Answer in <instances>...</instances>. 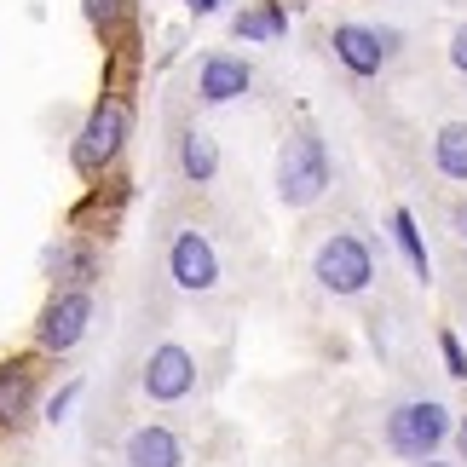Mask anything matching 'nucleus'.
Listing matches in <instances>:
<instances>
[{
	"label": "nucleus",
	"mask_w": 467,
	"mask_h": 467,
	"mask_svg": "<svg viewBox=\"0 0 467 467\" xmlns=\"http://www.w3.org/2000/svg\"><path fill=\"white\" fill-rule=\"evenodd\" d=\"M451 64H456L462 76H467V24H462V29L451 35Z\"/></svg>",
	"instance_id": "nucleus-19"
},
{
	"label": "nucleus",
	"mask_w": 467,
	"mask_h": 467,
	"mask_svg": "<svg viewBox=\"0 0 467 467\" xmlns=\"http://www.w3.org/2000/svg\"><path fill=\"white\" fill-rule=\"evenodd\" d=\"M29 399H35V369L29 364H6L0 369V421L17 427L29 416Z\"/></svg>",
	"instance_id": "nucleus-11"
},
{
	"label": "nucleus",
	"mask_w": 467,
	"mask_h": 467,
	"mask_svg": "<svg viewBox=\"0 0 467 467\" xmlns=\"http://www.w3.org/2000/svg\"><path fill=\"white\" fill-rule=\"evenodd\" d=\"M369 277H375V260H369V248L358 243V237H329L317 248V283L329 295H364L369 289Z\"/></svg>",
	"instance_id": "nucleus-3"
},
{
	"label": "nucleus",
	"mask_w": 467,
	"mask_h": 467,
	"mask_svg": "<svg viewBox=\"0 0 467 467\" xmlns=\"http://www.w3.org/2000/svg\"><path fill=\"white\" fill-rule=\"evenodd\" d=\"M168 265H173V283H179V289H191V295H202V289L220 283V260H213V248H208L202 231H179Z\"/></svg>",
	"instance_id": "nucleus-5"
},
{
	"label": "nucleus",
	"mask_w": 467,
	"mask_h": 467,
	"mask_svg": "<svg viewBox=\"0 0 467 467\" xmlns=\"http://www.w3.org/2000/svg\"><path fill=\"white\" fill-rule=\"evenodd\" d=\"M456 225H462V237H467V208H462V213H456Z\"/></svg>",
	"instance_id": "nucleus-21"
},
{
	"label": "nucleus",
	"mask_w": 467,
	"mask_h": 467,
	"mask_svg": "<svg viewBox=\"0 0 467 467\" xmlns=\"http://www.w3.org/2000/svg\"><path fill=\"white\" fill-rule=\"evenodd\" d=\"M439 352H444V369H451V375H456V381H467V352H462V340H456L451 329H444V335H439Z\"/></svg>",
	"instance_id": "nucleus-17"
},
{
	"label": "nucleus",
	"mask_w": 467,
	"mask_h": 467,
	"mask_svg": "<svg viewBox=\"0 0 467 467\" xmlns=\"http://www.w3.org/2000/svg\"><path fill=\"white\" fill-rule=\"evenodd\" d=\"M121 139H128V99L110 93V99H99L93 116H87L81 145H76V168H81V173H99L104 161L121 150Z\"/></svg>",
	"instance_id": "nucleus-4"
},
{
	"label": "nucleus",
	"mask_w": 467,
	"mask_h": 467,
	"mask_svg": "<svg viewBox=\"0 0 467 467\" xmlns=\"http://www.w3.org/2000/svg\"><path fill=\"white\" fill-rule=\"evenodd\" d=\"M421 467H444V462H421Z\"/></svg>",
	"instance_id": "nucleus-22"
},
{
	"label": "nucleus",
	"mask_w": 467,
	"mask_h": 467,
	"mask_svg": "<svg viewBox=\"0 0 467 467\" xmlns=\"http://www.w3.org/2000/svg\"><path fill=\"white\" fill-rule=\"evenodd\" d=\"M392 237H399L404 260H410V272H416L421 283L433 277V265H427V243H421V231H416V213H410V208H399V213H392Z\"/></svg>",
	"instance_id": "nucleus-15"
},
{
	"label": "nucleus",
	"mask_w": 467,
	"mask_h": 467,
	"mask_svg": "<svg viewBox=\"0 0 467 467\" xmlns=\"http://www.w3.org/2000/svg\"><path fill=\"white\" fill-rule=\"evenodd\" d=\"M323 185H329V150H323L317 133H295L289 145H283L277 156V191L289 208H306L323 196Z\"/></svg>",
	"instance_id": "nucleus-1"
},
{
	"label": "nucleus",
	"mask_w": 467,
	"mask_h": 467,
	"mask_svg": "<svg viewBox=\"0 0 467 467\" xmlns=\"http://www.w3.org/2000/svg\"><path fill=\"white\" fill-rule=\"evenodd\" d=\"M248 64L243 58H231V52H213V58H202V76H196V93H202L208 104H231V99H243L248 93Z\"/></svg>",
	"instance_id": "nucleus-9"
},
{
	"label": "nucleus",
	"mask_w": 467,
	"mask_h": 467,
	"mask_svg": "<svg viewBox=\"0 0 467 467\" xmlns=\"http://www.w3.org/2000/svg\"><path fill=\"white\" fill-rule=\"evenodd\" d=\"M179 462L185 456H179V439L168 427H139L128 439V467H179Z\"/></svg>",
	"instance_id": "nucleus-10"
},
{
	"label": "nucleus",
	"mask_w": 467,
	"mask_h": 467,
	"mask_svg": "<svg viewBox=\"0 0 467 467\" xmlns=\"http://www.w3.org/2000/svg\"><path fill=\"white\" fill-rule=\"evenodd\" d=\"M456 439H462V456H467V416H462V427H456Z\"/></svg>",
	"instance_id": "nucleus-20"
},
{
	"label": "nucleus",
	"mask_w": 467,
	"mask_h": 467,
	"mask_svg": "<svg viewBox=\"0 0 467 467\" xmlns=\"http://www.w3.org/2000/svg\"><path fill=\"white\" fill-rule=\"evenodd\" d=\"M87 317H93V300H87V289H69V295H58V300L47 306L41 340H47L52 352H69V347L87 335Z\"/></svg>",
	"instance_id": "nucleus-7"
},
{
	"label": "nucleus",
	"mask_w": 467,
	"mask_h": 467,
	"mask_svg": "<svg viewBox=\"0 0 467 467\" xmlns=\"http://www.w3.org/2000/svg\"><path fill=\"white\" fill-rule=\"evenodd\" d=\"M283 29H289L283 0H265V6H254V12H237V35H243V41H277Z\"/></svg>",
	"instance_id": "nucleus-14"
},
{
	"label": "nucleus",
	"mask_w": 467,
	"mask_h": 467,
	"mask_svg": "<svg viewBox=\"0 0 467 467\" xmlns=\"http://www.w3.org/2000/svg\"><path fill=\"white\" fill-rule=\"evenodd\" d=\"M444 433H451V410H444L439 399H416V404H399L387 416V444L410 462H427L444 444Z\"/></svg>",
	"instance_id": "nucleus-2"
},
{
	"label": "nucleus",
	"mask_w": 467,
	"mask_h": 467,
	"mask_svg": "<svg viewBox=\"0 0 467 467\" xmlns=\"http://www.w3.org/2000/svg\"><path fill=\"white\" fill-rule=\"evenodd\" d=\"M191 387H196L191 352H185V347H156L150 364H145V392H150V399H156V404H173V399H185Z\"/></svg>",
	"instance_id": "nucleus-6"
},
{
	"label": "nucleus",
	"mask_w": 467,
	"mask_h": 467,
	"mask_svg": "<svg viewBox=\"0 0 467 467\" xmlns=\"http://www.w3.org/2000/svg\"><path fill=\"white\" fill-rule=\"evenodd\" d=\"M76 392H81V387H76V381H69V387L58 392V399H52V404H47V416H52V421H64V410H69V404H76Z\"/></svg>",
	"instance_id": "nucleus-18"
},
{
	"label": "nucleus",
	"mask_w": 467,
	"mask_h": 467,
	"mask_svg": "<svg viewBox=\"0 0 467 467\" xmlns=\"http://www.w3.org/2000/svg\"><path fill=\"white\" fill-rule=\"evenodd\" d=\"M433 161H439L444 179H467V121L439 128V139H433Z\"/></svg>",
	"instance_id": "nucleus-13"
},
{
	"label": "nucleus",
	"mask_w": 467,
	"mask_h": 467,
	"mask_svg": "<svg viewBox=\"0 0 467 467\" xmlns=\"http://www.w3.org/2000/svg\"><path fill=\"white\" fill-rule=\"evenodd\" d=\"M121 12H128V0H87V17H93V29H116Z\"/></svg>",
	"instance_id": "nucleus-16"
},
{
	"label": "nucleus",
	"mask_w": 467,
	"mask_h": 467,
	"mask_svg": "<svg viewBox=\"0 0 467 467\" xmlns=\"http://www.w3.org/2000/svg\"><path fill=\"white\" fill-rule=\"evenodd\" d=\"M335 58L352 69V76H375L387 64V41L381 29H364V24H340L335 29Z\"/></svg>",
	"instance_id": "nucleus-8"
},
{
	"label": "nucleus",
	"mask_w": 467,
	"mask_h": 467,
	"mask_svg": "<svg viewBox=\"0 0 467 467\" xmlns=\"http://www.w3.org/2000/svg\"><path fill=\"white\" fill-rule=\"evenodd\" d=\"M179 168H185L191 185H208L213 168H220V150H213V139H208V133H185V139H179Z\"/></svg>",
	"instance_id": "nucleus-12"
}]
</instances>
